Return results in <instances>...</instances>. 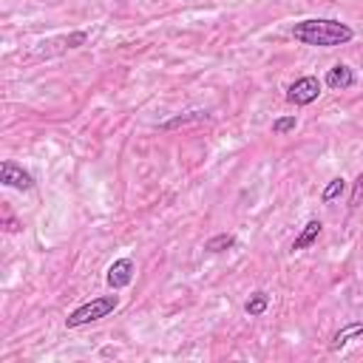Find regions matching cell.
Returning a JSON list of instances; mask_svg holds the SVG:
<instances>
[{
  "mask_svg": "<svg viewBox=\"0 0 363 363\" xmlns=\"http://www.w3.org/2000/svg\"><path fill=\"white\" fill-rule=\"evenodd\" d=\"M292 37L303 45H318V48H335L346 45L354 40V28L349 23L332 20V17H309L292 26Z\"/></svg>",
  "mask_w": 363,
  "mask_h": 363,
  "instance_id": "obj_1",
  "label": "cell"
},
{
  "mask_svg": "<svg viewBox=\"0 0 363 363\" xmlns=\"http://www.w3.org/2000/svg\"><path fill=\"white\" fill-rule=\"evenodd\" d=\"M116 306H119V298H116V295H99V298H94V301L77 306V309L65 318V326H68V329H77V326L94 323V320H99V318H108Z\"/></svg>",
  "mask_w": 363,
  "mask_h": 363,
  "instance_id": "obj_2",
  "label": "cell"
},
{
  "mask_svg": "<svg viewBox=\"0 0 363 363\" xmlns=\"http://www.w3.org/2000/svg\"><path fill=\"white\" fill-rule=\"evenodd\" d=\"M320 96V79L306 74V77H298L289 88H286V99L292 105H312L315 99Z\"/></svg>",
  "mask_w": 363,
  "mask_h": 363,
  "instance_id": "obj_3",
  "label": "cell"
},
{
  "mask_svg": "<svg viewBox=\"0 0 363 363\" xmlns=\"http://www.w3.org/2000/svg\"><path fill=\"white\" fill-rule=\"evenodd\" d=\"M0 182H3L6 187H14V190H31V187H34L31 173L23 170V164H17V162H11V159H6V162L0 164Z\"/></svg>",
  "mask_w": 363,
  "mask_h": 363,
  "instance_id": "obj_4",
  "label": "cell"
},
{
  "mask_svg": "<svg viewBox=\"0 0 363 363\" xmlns=\"http://www.w3.org/2000/svg\"><path fill=\"white\" fill-rule=\"evenodd\" d=\"M133 272H136V267H133V261L130 258H116L111 267H108V286L116 292V289H125L130 281H133Z\"/></svg>",
  "mask_w": 363,
  "mask_h": 363,
  "instance_id": "obj_5",
  "label": "cell"
},
{
  "mask_svg": "<svg viewBox=\"0 0 363 363\" xmlns=\"http://www.w3.org/2000/svg\"><path fill=\"white\" fill-rule=\"evenodd\" d=\"M323 82H326L332 91H346V88L354 85V71H352L346 62H337V65H332V68L326 71Z\"/></svg>",
  "mask_w": 363,
  "mask_h": 363,
  "instance_id": "obj_6",
  "label": "cell"
},
{
  "mask_svg": "<svg viewBox=\"0 0 363 363\" xmlns=\"http://www.w3.org/2000/svg\"><path fill=\"white\" fill-rule=\"evenodd\" d=\"M354 337H363V320H352V323L340 326V329L332 335V343H329V349H332V352H337V349H343L346 343H352Z\"/></svg>",
  "mask_w": 363,
  "mask_h": 363,
  "instance_id": "obj_7",
  "label": "cell"
},
{
  "mask_svg": "<svg viewBox=\"0 0 363 363\" xmlns=\"http://www.w3.org/2000/svg\"><path fill=\"white\" fill-rule=\"evenodd\" d=\"M320 230H323V224H320L318 218L306 221V224H303V230H301V233L295 235V241H292V252H298V250H306V247H312V244L318 241Z\"/></svg>",
  "mask_w": 363,
  "mask_h": 363,
  "instance_id": "obj_8",
  "label": "cell"
},
{
  "mask_svg": "<svg viewBox=\"0 0 363 363\" xmlns=\"http://www.w3.org/2000/svg\"><path fill=\"white\" fill-rule=\"evenodd\" d=\"M267 306H269V295H267L264 289H258V292H252V295L247 298L244 312H247L250 318H258V315H264V312H267Z\"/></svg>",
  "mask_w": 363,
  "mask_h": 363,
  "instance_id": "obj_9",
  "label": "cell"
},
{
  "mask_svg": "<svg viewBox=\"0 0 363 363\" xmlns=\"http://www.w3.org/2000/svg\"><path fill=\"white\" fill-rule=\"evenodd\" d=\"M201 119H207V111H190V113H179V116L167 119V122L162 125V130H173V128H184V125H196V122H201Z\"/></svg>",
  "mask_w": 363,
  "mask_h": 363,
  "instance_id": "obj_10",
  "label": "cell"
},
{
  "mask_svg": "<svg viewBox=\"0 0 363 363\" xmlns=\"http://www.w3.org/2000/svg\"><path fill=\"white\" fill-rule=\"evenodd\" d=\"M230 247H235V235L233 233H218V235H213V238L204 241V250L207 252H224Z\"/></svg>",
  "mask_w": 363,
  "mask_h": 363,
  "instance_id": "obj_11",
  "label": "cell"
},
{
  "mask_svg": "<svg viewBox=\"0 0 363 363\" xmlns=\"http://www.w3.org/2000/svg\"><path fill=\"white\" fill-rule=\"evenodd\" d=\"M343 190H346V179L343 176H335L326 187H323V193H320V201L323 204H329V201H335V199H340L343 196Z\"/></svg>",
  "mask_w": 363,
  "mask_h": 363,
  "instance_id": "obj_12",
  "label": "cell"
},
{
  "mask_svg": "<svg viewBox=\"0 0 363 363\" xmlns=\"http://www.w3.org/2000/svg\"><path fill=\"white\" fill-rule=\"evenodd\" d=\"M295 125H298V119H295V116H278V119L272 122V133H278V136H284V133H289V130H295Z\"/></svg>",
  "mask_w": 363,
  "mask_h": 363,
  "instance_id": "obj_13",
  "label": "cell"
},
{
  "mask_svg": "<svg viewBox=\"0 0 363 363\" xmlns=\"http://www.w3.org/2000/svg\"><path fill=\"white\" fill-rule=\"evenodd\" d=\"M360 201H363V173L354 179V187H352V196H349V207L354 210Z\"/></svg>",
  "mask_w": 363,
  "mask_h": 363,
  "instance_id": "obj_14",
  "label": "cell"
},
{
  "mask_svg": "<svg viewBox=\"0 0 363 363\" xmlns=\"http://www.w3.org/2000/svg\"><path fill=\"white\" fill-rule=\"evenodd\" d=\"M85 40H88L85 31H74V34L65 37V45H68V48H79V45H85Z\"/></svg>",
  "mask_w": 363,
  "mask_h": 363,
  "instance_id": "obj_15",
  "label": "cell"
},
{
  "mask_svg": "<svg viewBox=\"0 0 363 363\" xmlns=\"http://www.w3.org/2000/svg\"><path fill=\"white\" fill-rule=\"evenodd\" d=\"M3 224H6V233H14V230H20V221H17L14 216H6V221H3Z\"/></svg>",
  "mask_w": 363,
  "mask_h": 363,
  "instance_id": "obj_16",
  "label": "cell"
}]
</instances>
